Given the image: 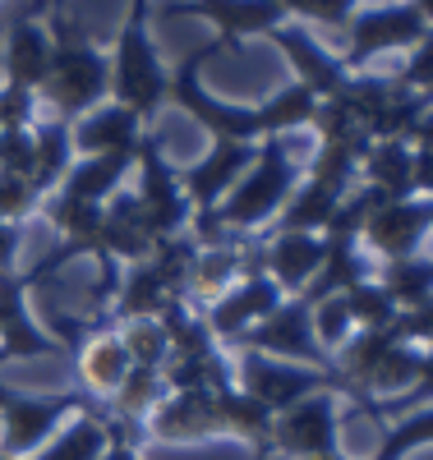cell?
Returning a JSON list of instances; mask_svg holds the SVG:
<instances>
[{
  "instance_id": "ba28073f",
  "label": "cell",
  "mask_w": 433,
  "mask_h": 460,
  "mask_svg": "<svg viewBox=\"0 0 433 460\" xmlns=\"http://www.w3.org/2000/svg\"><path fill=\"white\" fill-rule=\"evenodd\" d=\"M235 350H254V355H267V359H286V364L332 373V359L323 355V345L313 341V309L300 295H286L263 323H254L240 341H235Z\"/></svg>"
},
{
  "instance_id": "6da1fadb",
  "label": "cell",
  "mask_w": 433,
  "mask_h": 460,
  "mask_svg": "<svg viewBox=\"0 0 433 460\" xmlns=\"http://www.w3.org/2000/svg\"><path fill=\"white\" fill-rule=\"evenodd\" d=\"M295 184H300V166L286 157L282 138H263L249 171L240 175V184H235L217 208L194 212V221H189L194 240L199 244H230V235H245V230L277 221V212L295 194Z\"/></svg>"
},
{
  "instance_id": "1f68e13d",
  "label": "cell",
  "mask_w": 433,
  "mask_h": 460,
  "mask_svg": "<svg viewBox=\"0 0 433 460\" xmlns=\"http://www.w3.org/2000/svg\"><path fill=\"white\" fill-rule=\"evenodd\" d=\"M254 111H258L263 138H282L291 129H309L313 111H319V97H313L304 84H286L277 93H267L263 102H254Z\"/></svg>"
},
{
  "instance_id": "f5cc1de1",
  "label": "cell",
  "mask_w": 433,
  "mask_h": 460,
  "mask_svg": "<svg viewBox=\"0 0 433 460\" xmlns=\"http://www.w3.org/2000/svg\"><path fill=\"white\" fill-rule=\"evenodd\" d=\"M51 5V0H32V5H28V14H37V10H47Z\"/></svg>"
},
{
  "instance_id": "30bf717a",
  "label": "cell",
  "mask_w": 433,
  "mask_h": 460,
  "mask_svg": "<svg viewBox=\"0 0 433 460\" xmlns=\"http://www.w3.org/2000/svg\"><path fill=\"white\" fill-rule=\"evenodd\" d=\"M341 451V419H337V392L304 396L300 405L282 410L272 419V460H319Z\"/></svg>"
},
{
  "instance_id": "44dd1931",
  "label": "cell",
  "mask_w": 433,
  "mask_h": 460,
  "mask_svg": "<svg viewBox=\"0 0 433 460\" xmlns=\"http://www.w3.org/2000/svg\"><path fill=\"white\" fill-rule=\"evenodd\" d=\"M360 184L374 194L392 199H415V143L406 138H369L360 157Z\"/></svg>"
},
{
  "instance_id": "4fadbf2b",
  "label": "cell",
  "mask_w": 433,
  "mask_h": 460,
  "mask_svg": "<svg viewBox=\"0 0 433 460\" xmlns=\"http://www.w3.org/2000/svg\"><path fill=\"white\" fill-rule=\"evenodd\" d=\"M162 14L167 19H208L217 28L212 51H235V47H245V37H258V32H272L286 23L277 0H171Z\"/></svg>"
},
{
  "instance_id": "2e32d148",
  "label": "cell",
  "mask_w": 433,
  "mask_h": 460,
  "mask_svg": "<svg viewBox=\"0 0 433 460\" xmlns=\"http://www.w3.org/2000/svg\"><path fill=\"white\" fill-rule=\"evenodd\" d=\"M267 37H272V47H277V51L295 65V84H304L319 102H323V97H337V93L350 84V69L341 65V56L328 51L309 28L282 23V28H272Z\"/></svg>"
},
{
  "instance_id": "3957f363",
  "label": "cell",
  "mask_w": 433,
  "mask_h": 460,
  "mask_svg": "<svg viewBox=\"0 0 433 460\" xmlns=\"http://www.w3.org/2000/svg\"><path fill=\"white\" fill-rule=\"evenodd\" d=\"M148 5L152 0H130L125 23H121V32H115V56H111V102L125 106L143 129L171 102V74H167L162 56H157V47H152Z\"/></svg>"
},
{
  "instance_id": "bcb514c9",
  "label": "cell",
  "mask_w": 433,
  "mask_h": 460,
  "mask_svg": "<svg viewBox=\"0 0 433 460\" xmlns=\"http://www.w3.org/2000/svg\"><path fill=\"white\" fill-rule=\"evenodd\" d=\"M0 175L32 180V129H5L0 134Z\"/></svg>"
},
{
  "instance_id": "60d3db41",
  "label": "cell",
  "mask_w": 433,
  "mask_h": 460,
  "mask_svg": "<svg viewBox=\"0 0 433 460\" xmlns=\"http://www.w3.org/2000/svg\"><path fill=\"white\" fill-rule=\"evenodd\" d=\"M313 309V341L323 345V355L332 359L341 345L356 336V323H350V309H346V295H328L319 304H309Z\"/></svg>"
},
{
  "instance_id": "ab89813d",
  "label": "cell",
  "mask_w": 433,
  "mask_h": 460,
  "mask_svg": "<svg viewBox=\"0 0 433 460\" xmlns=\"http://www.w3.org/2000/svg\"><path fill=\"white\" fill-rule=\"evenodd\" d=\"M115 332H121L125 350H130V359H134L139 368H162V364L171 359V341H167V332H162V323H157V318L121 323Z\"/></svg>"
},
{
  "instance_id": "c3c4849f",
  "label": "cell",
  "mask_w": 433,
  "mask_h": 460,
  "mask_svg": "<svg viewBox=\"0 0 433 460\" xmlns=\"http://www.w3.org/2000/svg\"><path fill=\"white\" fill-rule=\"evenodd\" d=\"M19 249H23V230H19V221H5V217H0V277L14 272Z\"/></svg>"
},
{
  "instance_id": "83f0119b",
  "label": "cell",
  "mask_w": 433,
  "mask_h": 460,
  "mask_svg": "<svg viewBox=\"0 0 433 460\" xmlns=\"http://www.w3.org/2000/svg\"><path fill=\"white\" fill-rule=\"evenodd\" d=\"M171 387H167V373L162 368H130L125 373V382L115 387V396H111V405H115V424H121L125 433H139L143 424H148V414L162 405V396H167Z\"/></svg>"
},
{
  "instance_id": "9c48e42d",
  "label": "cell",
  "mask_w": 433,
  "mask_h": 460,
  "mask_svg": "<svg viewBox=\"0 0 433 460\" xmlns=\"http://www.w3.org/2000/svg\"><path fill=\"white\" fill-rule=\"evenodd\" d=\"M341 93L356 106L360 129L369 138H406L410 143L428 111V102L415 97L401 79H378V74H350V84Z\"/></svg>"
},
{
  "instance_id": "52a82bcc",
  "label": "cell",
  "mask_w": 433,
  "mask_h": 460,
  "mask_svg": "<svg viewBox=\"0 0 433 460\" xmlns=\"http://www.w3.org/2000/svg\"><path fill=\"white\" fill-rule=\"evenodd\" d=\"M134 208L139 217L148 221V230L157 240H171V235H185L189 221H194V208L185 199V184H180V171L167 162L162 143L152 134H143L139 143V162H134Z\"/></svg>"
},
{
  "instance_id": "681fc988",
  "label": "cell",
  "mask_w": 433,
  "mask_h": 460,
  "mask_svg": "<svg viewBox=\"0 0 433 460\" xmlns=\"http://www.w3.org/2000/svg\"><path fill=\"white\" fill-rule=\"evenodd\" d=\"M102 460H143L139 447H134V433H125L121 424H115V419H111V442H106Z\"/></svg>"
},
{
  "instance_id": "7bdbcfd3",
  "label": "cell",
  "mask_w": 433,
  "mask_h": 460,
  "mask_svg": "<svg viewBox=\"0 0 433 460\" xmlns=\"http://www.w3.org/2000/svg\"><path fill=\"white\" fill-rule=\"evenodd\" d=\"M282 14H295L304 23H323V28H346L360 0H277Z\"/></svg>"
},
{
  "instance_id": "816d5d0a",
  "label": "cell",
  "mask_w": 433,
  "mask_h": 460,
  "mask_svg": "<svg viewBox=\"0 0 433 460\" xmlns=\"http://www.w3.org/2000/svg\"><path fill=\"white\" fill-rule=\"evenodd\" d=\"M406 5L424 19V28H433V0H406Z\"/></svg>"
},
{
  "instance_id": "d6986e66",
  "label": "cell",
  "mask_w": 433,
  "mask_h": 460,
  "mask_svg": "<svg viewBox=\"0 0 433 460\" xmlns=\"http://www.w3.org/2000/svg\"><path fill=\"white\" fill-rule=\"evenodd\" d=\"M143 125L134 120V115L125 106H93L88 115H78V120L69 125V138H74V152L78 157H102V152H139L143 143Z\"/></svg>"
},
{
  "instance_id": "4316f807",
  "label": "cell",
  "mask_w": 433,
  "mask_h": 460,
  "mask_svg": "<svg viewBox=\"0 0 433 460\" xmlns=\"http://www.w3.org/2000/svg\"><path fill=\"white\" fill-rule=\"evenodd\" d=\"M106 442H111V419L93 405V410L69 414L65 424L56 429V438L37 456H28V460H102Z\"/></svg>"
},
{
  "instance_id": "7dc6e473",
  "label": "cell",
  "mask_w": 433,
  "mask_h": 460,
  "mask_svg": "<svg viewBox=\"0 0 433 460\" xmlns=\"http://www.w3.org/2000/svg\"><path fill=\"white\" fill-rule=\"evenodd\" d=\"M392 332H397L401 341H410V345H419V350H428L433 345V295L424 304H415V309L392 318Z\"/></svg>"
},
{
  "instance_id": "5bb4252c",
  "label": "cell",
  "mask_w": 433,
  "mask_h": 460,
  "mask_svg": "<svg viewBox=\"0 0 433 460\" xmlns=\"http://www.w3.org/2000/svg\"><path fill=\"white\" fill-rule=\"evenodd\" d=\"M428 230H433V199H419V194L415 199H392L369 217L360 249H369L383 262L415 258V253H424Z\"/></svg>"
},
{
  "instance_id": "9f6ffc18",
  "label": "cell",
  "mask_w": 433,
  "mask_h": 460,
  "mask_svg": "<svg viewBox=\"0 0 433 460\" xmlns=\"http://www.w3.org/2000/svg\"><path fill=\"white\" fill-rule=\"evenodd\" d=\"M0 134H5V125H0Z\"/></svg>"
},
{
  "instance_id": "11a10c76",
  "label": "cell",
  "mask_w": 433,
  "mask_h": 460,
  "mask_svg": "<svg viewBox=\"0 0 433 460\" xmlns=\"http://www.w3.org/2000/svg\"><path fill=\"white\" fill-rule=\"evenodd\" d=\"M0 460H14V456H0Z\"/></svg>"
},
{
  "instance_id": "484cf974",
  "label": "cell",
  "mask_w": 433,
  "mask_h": 460,
  "mask_svg": "<svg viewBox=\"0 0 433 460\" xmlns=\"http://www.w3.org/2000/svg\"><path fill=\"white\" fill-rule=\"evenodd\" d=\"M176 295L162 286V277L152 272V262H134L125 267V277L121 286H115V299H111V327H121V323H143V318H162V309L171 304Z\"/></svg>"
},
{
  "instance_id": "5b68a950",
  "label": "cell",
  "mask_w": 433,
  "mask_h": 460,
  "mask_svg": "<svg viewBox=\"0 0 433 460\" xmlns=\"http://www.w3.org/2000/svg\"><path fill=\"white\" fill-rule=\"evenodd\" d=\"M78 410H93V396H84V392L28 396V392H14L0 382V456H14V460L37 456L56 438V429Z\"/></svg>"
},
{
  "instance_id": "d6a6232c",
  "label": "cell",
  "mask_w": 433,
  "mask_h": 460,
  "mask_svg": "<svg viewBox=\"0 0 433 460\" xmlns=\"http://www.w3.org/2000/svg\"><path fill=\"white\" fill-rule=\"evenodd\" d=\"M341 199L346 194H332V189L313 184V180H300L295 194L286 199V208L277 212V221H272V230H309V235H323Z\"/></svg>"
},
{
  "instance_id": "8fae6325",
  "label": "cell",
  "mask_w": 433,
  "mask_h": 460,
  "mask_svg": "<svg viewBox=\"0 0 433 460\" xmlns=\"http://www.w3.org/2000/svg\"><path fill=\"white\" fill-rule=\"evenodd\" d=\"M424 19L406 5H378V10H356L346 23V51H341V65L350 74H360L374 56H387V51H410L419 37H424Z\"/></svg>"
},
{
  "instance_id": "7a4b0ae2",
  "label": "cell",
  "mask_w": 433,
  "mask_h": 460,
  "mask_svg": "<svg viewBox=\"0 0 433 460\" xmlns=\"http://www.w3.org/2000/svg\"><path fill=\"white\" fill-rule=\"evenodd\" d=\"M37 93L60 111L65 125H74L93 106L111 102V60L93 47L84 23L65 10H56V19H51V69Z\"/></svg>"
},
{
  "instance_id": "d4e9b609",
  "label": "cell",
  "mask_w": 433,
  "mask_h": 460,
  "mask_svg": "<svg viewBox=\"0 0 433 460\" xmlns=\"http://www.w3.org/2000/svg\"><path fill=\"white\" fill-rule=\"evenodd\" d=\"M134 368L125 341L115 327H102L93 332L84 345H78V377H84V387L93 396H115V387L125 382V373Z\"/></svg>"
},
{
  "instance_id": "f546056e",
  "label": "cell",
  "mask_w": 433,
  "mask_h": 460,
  "mask_svg": "<svg viewBox=\"0 0 433 460\" xmlns=\"http://www.w3.org/2000/svg\"><path fill=\"white\" fill-rule=\"evenodd\" d=\"M245 253L235 244H199V258H194V277H189V304H212L217 295H226L245 272Z\"/></svg>"
},
{
  "instance_id": "836d02e7",
  "label": "cell",
  "mask_w": 433,
  "mask_h": 460,
  "mask_svg": "<svg viewBox=\"0 0 433 460\" xmlns=\"http://www.w3.org/2000/svg\"><path fill=\"white\" fill-rule=\"evenodd\" d=\"M392 304H397V314L415 309V304H424L433 295V258L428 253H415V258H397V262H383V272L374 277Z\"/></svg>"
},
{
  "instance_id": "7402d4cb",
  "label": "cell",
  "mask_w": 433,
  "mask_h": 460,
  "mask_svg": "<svg viewBox=\"0 0 433 460\" xmlns=\"http://www.w3.org/2000/svg\"><path fill=\"white\" fill-rule=\"evenodd\" d=\"M134 162H139V152H102V157H78L60 189L74 199H84V203H111L115 194H125V180L134 175Z\"/></svg>"
},
{
  "instance_id": "f6af8a7d",
  "label": "cell",
  "mask_w": 433,
  "mask_h": 460,
  "mask_svg": "<svg viewBox=\"0 0 433 460\" xmlns=\"http://www.w3.org/2000/svg\"><path fill=\"white\" fill-rule=\"evenodd\" d=\"M42 208V194L32 189V180L23 175H0V217L5 221H23L28 212Z\"/></svg>"
},
{
  "instance_id": "e0dca14e",
  "label": "cell",
  "mask_w": 433,
  "mask_h": 460,
  "mask_svg": "<svg viewBox=\"0 0 433 460\" xmlns=\"http://www.w3.org/2000/svg\"><path fill=\"white\" fill-rule=\"evenodd\" d=\"M258 143H212L208 157H199L194 166L180 171V184H185V199L194 212H208L217 208L235 184H240V175L249 171Z\"/></svg>"
},
{
  "instance_id": "603a6c76",
  "label": "cell",
  "mask_w": 433,
  "mask_h": 460,
  "mask_svg": "<svg viewBox=\"0 0 433 460\" xmlns=\"http://www.w3.org/2000/svg\"><path fill=\"white\" fill-rule=\"evenodd\" d=\"M102 249H106V258L125 262V267L152 258L157 235L148 230V221L139 217L134 194H115V199L106 203V217H102Z\"/></svg>"
},
{
  "instance_id": "db71d44e",
  "label": "cell",
  "mask_w": 433,
  "mask_h": 460,
  "mask_svg": "<svg viewBox=\"0 0 433 460\" xmlns=\"http://www.w3.org/2000/svg\"><path fill=\"white\" fill-rule=\"evenodd\" d=\"M319 460H350V456H341V451H332V456H319Z\"/></svg>"
},
{
  "instance_id": "d590c367",
  "label": "cell",
  "mask_w": 433,
  "mask_h": 460,
  "mask_svg": "<svg viewBox=\"0 0 433 460\" xmlns=\"http://www.w3.org/2000/svg\"><path fill=\"white\" fill-rule=\"evenodd\" d=\"M419 447H433V405L406 410V414L392 419V424H383V442L369 460H406Z\"/></svg>"
},
{
  "instance_id": "4dcf8cb0",
  "label": "cell",
  "mask_w": 433,
  "mask_h": 460,
  "mask_svg": "<svg viewBox=\"0 0 433 460\" xmlns=\"http://www.w3.org/2000/svg\"><path fill=\"white\" fill-rule=\"evenodd\" d=\"M74 166V138H69V125L56 120V125H42L32 129V189L37 194H56L65 171Z\"/></svg>"
},
{
  "instance_id": "b9f144b4",
  "label": "cell",
  "mask_w": 433,
  "mask_h": 460,
  "mask_svg": "<svg viewBox=\"0 0 433 460\" xmlns=\"http://www.w3.org/2000/svg\"><path fill=\"white\" fill-rule=\"evenodd\" d=\"M419 405H433V345H428L424 359H419V377H415V387H410L406 396H397V401L369 405L365 414H369V419H378V424H387V419H397V414H406V410H419Z\"/></svg>"
},
{
  "instance_id": "8992f818",
  "label": "cell",
  "mask_w": 433,
  "mask_h": 460,
  "mask_svg": "<svg viewBox=\"0 0 433 460\" xmlns=\"http://www.w3.org/2000/svg\"><path fill=\"white\" fill-rule=\"evenodd\" d=\"M230 382L245 396L263 401L272 414H282V410L300 405L304 396H319V392H337L341 396L337 373L286 364V359H267V355H254V350H240V355L230 359Z\"/></svg>"
},
{
  "instance_id": "74e56055",
  "label": "cell",
  "mask_w": 433,
  "mask_h": 460,
  "mask_svg": "<svg viewBox=\"0 0 433 460\" xmlns=\"http://www.w3.org/2000/svg\"><path fill=\"white\" fill-rule=\"evenodd\" d=\"M309 129H319V143H369V134L360 129V115L346 102V93L323 97L319 111H313V120H309Z\"/></svg>"
},
{
  "instance_id": "cb8c5ba5",
  "label": "cell",
  "mask_w": 433,
  "mask_h": 460,
  "mask_svg": "<svg viewBox=\"0 0 433 460\" xmlns=\"http://www.w3.org/2000/svg\"><path fill=\"white\" fill-rule=\"evenodd\" d=\"M217 405H221V438H240L249 442L254 460H272V414L263 401L245 396L235 382H226V387H217Z\"/></svg>"
},
{
  "instance_id": "ffe728a7",
  "label": "cell",
  "mask_w": 433,
  "mask_h": 460,
  "mask_svg": "<svg viewBox=\"0 0 433 460\" xmlns=\"http://www.w3.org/2000/svg\"><path fill=\"white\" fill-rule=\"evenodd\" d=\"M51 69V32L37 23V14H19L5 32V84L37 93Z\"/></svg>"
},
{
  "instance_id": "ac0fdd59",
  "label": "cell",
  "mask_w": 433,
  "mask_h": 460,
  "mask_svg": "<svg viewBox=\"0 0 433 460\" xmlns=\"http://www.w3.org/2000/svg\"><path fill=\"white\" fill-rule=\"evenodd\" d=\"M323 253H328V240L323 235H309V230H272L267 244L254 253L258 267L282 286V295H300L313 272L323 267Z\"/></svg>"
},
{
  "instance_id": "f1b7e54d",
  "label": "cell",
  "mask_w": 433,
  "mask_h": 460,
  "mask_svg": "<svg viewBox=\"0 0 433 460\" xmlns=\"http://www.w3.org/2000/svg\"><path fill=\"white\" fill-rule=\"evenodd\" d=\"M369 281V262H365V249L360 244H341V240H328V253H323V267L313 272V281L300 290L304 304H319L328 295H341L350 286Z\"/></svg>"
},
{
  "instance_id": "7c38bea8",
  "label": "cell",
  "mask_w": 433,
  "mask_h": 460,
  "mask_svg": "<svg viewBox=\"0 0 433 460\" xmlns=\"http://www.w3.org/2000/svg\"><path fill=\"white\" fill-rule=\"evenodd\" d=\"M282 299H286L282 286L263 272L258 258H249L240 281H235L226 295H217L212 304H203V323H208V332H212L217 345H235L254 323H263L272 309H277Z\"/></svg>"
},
{
  "instance_id": "277c9868",
  "label": "cell",
  "mask_w": 433,
  "mask_h": 460,
  "mask_svg": "<svg viewBox=\"0 0 433 460\" xmlns=\"http://www.w3.org/2000/svg\"><path fill=\"white\" fill-rule=\"evenodd\" d=\"M208 56H217L212 42L199 47V51H189V56L176 65V74H171V106H180L194 125L208 129L212 143H263L258 111H254V106H245V102H221L217 93L203 88L199 65H203Z\"/></svg>"
},
{
  "instance_id": "9a60e30c",
  "label": "cell",
  "mask_w": 433,
  "mask_h": 460,
  "mask_svg": "<svg viewBox=\"0 0 433 460\" xmlns=\"http://www.w3.org/2000/svg\"><path fill=\"white\" fill-rule=\"evenodd\" d=\"M143 433L152 442H171V447H194L221 438V405L217 387H194V392H167L162 405L148 414Z\"/></svg>"
},
{
  "instance_id": "f35d334b",
  "label": "cell",
  "mask_w": 433,
  "mask_h": 460,
  "mask_svg": "<svg viewBox=\"0 0 433 460\" xmlns=\"http://www.w3.org/2000/svg\"><path fill=\"white\" fill-rule=\"evenodd\" d=\"M346 295V309H350V323H356V332H374V327H392V318H397V304H392V295L369 277L360 286L341 290Z\"/></svg>"
},
{
  "instance_id": "e575fe53",
  "label": "cell",
  "mask_w": 433,
  "mask_h": 460,
  "mask_svg": "<svg viewBox=\"0 0 433 460\" xmlns=\"http://www.w3.org/2000/svg\"><path fill=\"white\" fill-rule=\"evenodd\" d=\"M369 143H319V152H313V162L300 171L304 180L332 189V194H350L360 180V157H365Z\"/></svg>"
},
{
  "instance_id": "ee69618b",
  "label": "cell",
  "mask_w": 433,
  "mask_h": 460,
  "mask_svg": "<svg viewBox=\"0 0 433 460\" xmlns=\"http://www.w3.org/2000/svg\"><path fill=\"white\" fill-rule=\"evenodd\" d=\"M401 84L415 93V97H424L428 106H433V28L419 37V42L406 51V69H401Z\"/></svg>"
},
{
  "instance_id": "f907efd6",
  "label": "cell",
  "mask_w": 433,
  "mask_h": 460,
  "mask_svg": "<svg viewBox=\"0 0 433 460\" xmlns=\"http://www.w3.org/2000/svg\"><path fill=\"white\" fill-rule=\"evenodd\" d=\"M415 194L433 199V147L415 143Z\"/></svg>"
},
{
  "instance_id": "8d00e7d4",
  "label": "cell",
  "mask_w": 433,
  "mask_h": 460,
  "mask_svg": "<svg viewBox=\"0 0 433 460\" xmlns=\"http://www.w3.org/2000/svg\"><path fill=\"white\" fill-rule=\"evenodd\" d=\"M194 258H199V240L194 235H171V240H157L152 249V272L162 277V286L176 299H189V277H194Z\"/></svg>"
}]
</instances>
